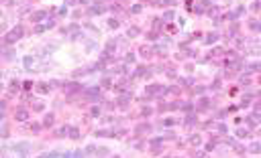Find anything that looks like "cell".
Wrapping results in <instances>:
<instances>
[{
	"label": "cell",
	"mask_w": 261,
	"mask_h": 158,
	"mask_svg": "<svg viewBox=\"0 0 261 158\" xmlns=\"http://www.w3.org/2000/svg\"><path fill=\"white\" fill-rule=\"evenodd\" d=\"M20 37V29H15L12 30V34H8V37H6V41H8V43H12V41H15V38H19Z\"/></svg>",
	"instance_id": "obj_1"
}]
</instances>
